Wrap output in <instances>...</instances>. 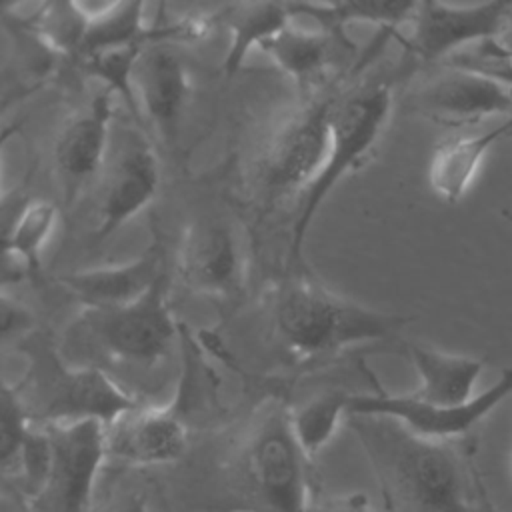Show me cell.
<instances>
[{"label":"cell","mask_w":512,"mask_h":512,"mask_svg":"<svg viewBox=\"0 0 512 512\" xmlns=\"http://www.w3.org/2000/svg\"><path fill=\"white\" fill-rule=\"evenodd\" d=\"M404 512H480L482 482L454 442L422 438L384 416H348Z\"/></svg>","instance_id":"6da1fadb"},{"label":"cell","mask_w":512,"mask_h":512,"mask_svg":"<svg viewBox=\"0 0 512 512\" xmlns=\"http://www.w3.org/2000/svg\"><path fill=\"white\" fill-rule=\"evenodd\" d=\"M502 138H512V114L492 128L442 140L434 148L428 164V182L434 194L448 204L460 202L486 154Z\"/></svg>","instance_id":"ac0fdd59"},{"label":"cell","mask_w":512,"mask_h":512,"mask_svg":"<svg viewBox=\"0 0 512 512\" xmlns=\"http://www.w3.org/2000/svg\"><path fill=\"white\" fill-rule=\"evenodd\" d=\"M510 474H512V454H510Z\"/></svg>","instance_id":"836d02e7"},{"label":"cell","mask_w":512,"mask_h":512,"mask_svg":"<svg viewBox=\"0 0 512 512\" xmlns=\"http://www.w3.org/2000/svg\"><path fill=\"white\" fill-rule=\"evenodd\" d=\"M0 404H2V412H0V462H2V470H4L18 456L20 448L24 446L28 434L34 428V420H32L18 388L10 386L8 382L2 384Z\"/></svg>","instance_id":"484cf974"},{"label":"cell","mask_w":512,"mask_h":512,"mask_svg":"<svg viewBox=\"0 0 512 512\" xmlns=\"http://www.w3.org/2000/svg\"><path fill=\"white\" fill-rule=\"evenodd\" d=\"M272 332L300 362L398 334L410 318L344 298L312 276L296 274L276 284L268 302Z\"/></svg>","instance_id":"7a4b0ae2"},{"label":"cell","mask_w":512,"mask_h":512,"mask_svg":"<svg viewBox=\"0 0 512 512\" xmlns=\"http://www.w3.org/2000/svg\"><path fill=\"white\" fill-rule=\"evenodd\" d=\"M338 46L354 48L346 36L332 34L320 26L304 30L290 22L276 36L266 40L260 50L294 78L304 94L312 96V90L326 80Z\"/></svg>","instance_id":"ffe728a7"},{"label":"cell","mask_w":512,"mask_h":512,"mask_svg":"<svg viewBox=\"0 0 512 512\" xmlns=\"http://www.w3.org/2000/svg\"><path fill=\"white\" fill-rule=\"evenodd\" d=\"M188 424L170 406L138 404L106 424L108 458L126 466H162L176 462L188 448Z\"/></svg>","instance_id":"9a60e30c"},{"label":"cell","mask_w":512,"mask_h":512,"mask_svg":"<svg viewBox=\"0 0 512 512\" xmlns=\"http://www.w3.org/2000/svg\"><path fill=\"white\" fill-rule=\"evenodd\" d=\"M480 512H500V510L490 502L484 484H482V488H480Z\"/></svg>","instance_id":"1f68e13d"},{"label":"cell","mask_w":512,"mask_h":512,"mask_svg":"<svg viewBox=\"0 0 512 512\" xmlns=\"http://www.w3.org/2000/svg\"><path fill=\"white\" fill-rule=\"evenodd\" d=\"M418 2H374V0H354L336 4H312V2H290L292 16H308L320 28L346 36V26L350 22L376 24L388 32L398 26L410 24ZM348 38V36H346Z\"/></svg>","instance_id":"603a6c76"},{"label":"cell","mask_w":512,"mask_h":512,"mask_svg":"<svg viewBox=\"0 0 512 512\" xmlns=\"http://www.w3.org/2000/svg\"><path fill=\"white\" fill-rule=\"evenodd\" d=\"M30 26L46 48L80 56L88 30V10L72 2H50L40 6Z\"/></svg>","instance_id":"d4e9b609"},{"label":"cell","mask_w":512,"mask_h":512,"mask_svg":"<svg viewBox=\"0 0 512 512\" xmlns=\"http://www.w3.org/2000/svg\"><path fill=\"white\" fill-rule=\"evenodd\" d=\"M2 222V256L36 272L40 254L56 228L58 208L42 198H14V206L4 200Z\"/></svg>","instance_id":"7402d4cb"},{"label":"cell","mask_w":512,"mask_h":512,"mask_svg":"<svg viewBox=\"0 0 512 512\" xmlns=\"http://www.w3.org/2000/svg\"><path fill=\"white\" fill-rule=\"evenodd\" d=\"M442 68L410 96L416 114L446 128H464L490 116L512 114V88L470 70Z\"/></svg>","instance_id":"5bb4252c"},{"label":"cell","mask_w":512,"mask_h":512,"mask_svg":"<svg viewBox=\"0 0 512 512\" xmlns=\"http://www.w3.org/2000/svg\"><path fill=\"white\" fill-rule=\"evenodd\" d=\"M112 118L114 94L102 88L60 128L54 142V170L66 204L100 178L110 154Z\"/></svg>","instance_id":"4fadbf2b"},{"label":"cell","mask_w":512,"mask_h":512,"mask_svg":"<svg viewBox=\"0 0 512 512\" xmlns=\"http://www.w3.org/2000/svg\"><path fill=\"white\" fill-rule=\"evenodd\" d=\"M28 512H30V510H28Z\"/></svg>","instance_id":"e575fe53"},{"label":"cell","mask_w":512,"mask_h":512,"mask_svg":"<svg viewBox=\"0 0 512 512\" xmlns=\"http://www.w3.org/2000/svg\"><path fill=\"white\" fill-rule=\"evenodd\" d=\"M442 66L470 70V72L482 74L486 78H492V80L512 88V62L486 58V56H480V54H476L472 50H462V52L450 56L448 60H444Z\"/></svg>","instance_id":"4316f807"},{"label":"cell","mask_w":512,"mask_h":512,"mask_svg":"<svg viewBox=\"0 0 512 512\" xmlns=\"http://www.w3.org/2000/svg\"><path fill=\"white\" fill-rule=\"evenodd\" d=\"M480 56L486 58H494V60H504V62H512V18L506 22V26L502 28V32L492 38L486 40L482 44H476L472 48H468Z\"/></svg>","instance_id":"f1b7e54d"},{"label":"cell","mask_w":512,"mask_h":512,"mask_svg":"<svg viewBox=\"0 0 512 512\" xmlns=\"http://www.w3.org/2000/svg\"><path fill=\"white\" fill-rule=\"evenodd\" d=\"M0 308H2V336H4V340L20 336V334H24L26 330L32 328V320H34L32 314L18 300H12L6 290L2 292Z\"/></svg>","instance_id":"83f0119b"},{"label":"cell","mask_w":512,"mask_h":512,"mask_svg":"<svg viewBox=\"0 0 512 512\" xmlns=\"http://www.w3.org/2000/svg\"><path fill=\"white\" fill-rule=\"evenodd\" d=\"M326 512H376L368 496L362 492H352L336 498Z\"/></svg>","instance_id":"f546056e"},{"label":"cell","mask_w":512,"mask_h":512,"mask_svg":"<svg viewBox=\"0 0 512 512\" xmlns=\"http://www.w3.org/2000/svg\"><path fill=\"white\" fill-rule=\"evenodd\" d=\"M502 216L512 224V212H508V210H502Z\"/></svg>","instance_id":"d6a6232c"},{"label":"cell","mask_w":512,"mask_h":512,"mask_svg":"<svg viewBox=\"0 0 512 512\" xmlns=\"http://www.w3.org/2000/svg\"><path fill=\"white\" fill-rule=\"evenodd\" d=\"M176 274L196 296L234 298L244 284V256L230 222L208 216L192 220L178 240Z\"/></svg>","instance_id":"7c38bea8"},{"label":"cell","mask_w":512,"mask_h":512,"mask_svg":"<svg viewBox=\"0 0 512 512\" xmlns=\"http://www.w3.org/2000/svg\"><path fill=\"white\" fill-rule=\"evenodd\" d=\"M394 96L388 82L360 86L336 98L330 124V146L322 170L300 196L298 212L290 230V260L302 262V252L310 224L332 188L348 174L358 170L378 144L392 116Z\"/></svg>","instance_id":"277c9868"},{"label":"cell","mask_w":512,"mask_h":512,"mask_svg":"<svg viewBox=\"0 0 512 512\" xmlns=\"http://www.w3.org/2000/svg\"><path fill=\"white\" fill-rule=\"evenodd\" d=\"M104 512H148V506H146V500L142 496L130 494V496L120 498L116 504H112Z\"/></svg>","instance_id":"4dcf8cb0"},{"label":"cell","mask_w":512,"mask_h":512,"mask_svg":"<svg viewBox=\"0 0 512 512\" xmlns=\"http://www.w3.org/2000/svg\"><path fill=\"white\" fill-rule=\"evenodd\" d=\"M132 92L138 114L142 112L162 138H170L190 94L184 62L162 40L146 44L132 70Z\"/></svg>","instance_id":"e0dca14e"},{"label":"cell","mask_w":512,"mask_h":512,"mask_svg":"<svg viewBox=\"0 0 512 512\" xmlns=\"http://www.w3.org/2000/svg\"><path fill=\"white\" fill-rule=\"evenodd\" d=\"M372 384L374 392L350 394V416H384L422 438L454 442L474 430L512 394V368H506L490 388L476 394L468 404L452 408L428 404L412 392H386L374 378Z\"/></svg>","instance_id":"9c48e42d"},{"label":"cell","mask_w":512,"mask_h":512,"mask_svg":"<svg viewBox=\"0 0 512 512\" xmlns=\"http://www.w3.org/2000/svg\"><path fill=\"white\" fill-rule=\"evenodd\" d=\"M160 164L152 144L138 132L118 136L100 174L94 242H102L138 216L156 196Z\"/></svg>","instance_id":"8fae6325"},{"label":"cell","mask_w":512,"mask_h":512,"mask_svg":"<svg viewBox=\"0 0 512 512\" xmlns=\"http://www.w3.org/2000/svg\"><path fill=\"white\" fill-rule=\"evenodd\" d=\"M406 354L418 374V388L412 394L434 406H462L476 394V382L484 370L480 358L444 352L422 344H406Z\"/></svg>","instance_id":"d6986e66"},{"label":"cell","mask_w":512,"mask_h":512,"mask_svg":"<svg viewBox=\"0 0 512 512\" xmlns=\"http://www.w3.org/2000/svg\"><path fill=\"white\" fill-rule=\"evenodd\" d=\"M350 394L346 390H326L290 410L292 432L308 458L320 454L350 416Z\"/></svg>","instance_id":"cb8c5ba5"},{"label":"cell","mask_w":512,"mask_h":512,"mask_svg":"<svg viewBox=\"0 0 512 512\" xmlns=\"http://www.w3.org/2000/svg\"><path fill=\"white\" fill-rule=\"evenodd\" d=\"M334 102L308 96L270 128L254 166L256 190L266 202L302 196L314 182L328 154Z\"/></svg>","instance_id":"5b68a950"},{"label":"cell","mask_w":512,"mask_h":512,"mask_svg":"<svg viewBox=\"0 0 512 512\" xmlns=\"http://www.w3.org/2000/svg\"><path fill=\"white\" fill-rule=\"evenodd\" d=\"M308 460L292 432L290 410L272 406L244 450V480L260 512H308Z\"/></svg>","instance_id":"52a82bcc"},{"label":"cell","mask_w":512,"mask_h":512,"mask_svg":"<svg viewBox=\"0 0 512 512\" xmlns=\"http://www.w3.org/2000/svg\"><path fill=\"white\" fill-rule=\"evenodd\" d=\"M166 274L164 246L156 236L128 262L72 270L58 276V282L84 308H114L138 300Z\"/></svg>","instance_id":"2e32d148"},{"label":"cell","mask_w":512,"mask_h":512,"mask_svg":"<svg viewBox=\"0 0 512 512\" xmlns=\"http://www.w3.org/2000/svg\"><path fill=\"white\" fill-rule=\"evenodd\" d=\"M28 372L16 384L36 424L96 420L104 426L140 404L94 364H68L46 340L32 338L24 348Z\"/></svg>","instance_id":"3957f363"},{"label":"cell","mask_w":512,"mask_h":512,"mask_svg":"<svg viewBox=\"0 0 512 512\" xmlns=\"http://www.w3.org/2000/svg\"><path fill=\"white\" fill-rule=\"evenodd\" d=\"M512 18V2L444 4L418 2L404 48L424 64L444 62L476 44L496 38Z\"/></svg>","instance_id":"30bf717a"},{"label":"cell","mask_w":512,"mask_h":512,"mask_svg":"<svg viewBox=\"0 0 512 512\" xmlns=\"http://www.w3.org/2000/svg\"><path fill=\"white\" fill-rule=\"evenodd\" d=\"M50 442L42 490L28 502L30 512H92L94 490L104 462L106 426L96 420L40 424Z\"/></svg>","instance_id":"ba28073f"},{"label":"cell","mask_w":512,"mask_h":512,"mask_svg":"<svg viewBox=\"0 0 512 512\" xmlns=\"http://www.w3.org/2000/svg\"><path fill=\"white\" fill-rule=\"evenodd\" d=\"M292 20L290 2H242L224 8L222 24L228 30V52L222 60L224 74L232 76L238 72L250 50H260L266 40Z\"/></svg>","instance_id":"44dd1931"},{"label":"cell","mask_w":512,"mask_h":512,"mask_svg":"<svg viewBox=\"0 0 512 512\" xmlns=\"http://www.w3.org/2000/svg\"><path fill=\"white\" fill-rule=\"evenodd\" d=\"M72 342L96 346L110 360L154 366L172 348L178 326L168 302V274L138 300L114 308H82Z\"/></svg>","instance_id":"8992f818"}]
</instances>
